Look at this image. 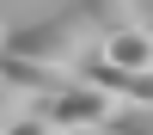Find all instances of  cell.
I'll use <instances>...</instances> for the list:
<instances>
[{
  "label": "cell",
  "mask_w": 153,
  "mask_h": 135,
  "mask_svg": "<svg viewBox=\"0 0 153 135\" xmlns=\"http://www.w3.org/2000/svg\"><path fill=\"white\" fill-rule=\"evenodd\" d=\"M0 43H6V31H0Z\"/></svg>",
  "instance_id": "4fadbf2b"
},
{
  "label": "cell",
  "mask_w": 153,
  "mask_h": 135,
  "mask_svg": "<svg viewBox=\"0 0 153 135\" xmlns=\"http://www.w3.org/2000/svg\"><path fill=\"white\" fill-rule=\"evenodd\" d=\"M31 110H43L55 129H104V123L123 110V98H117V92H104V86H92V80H74L68 92L31 98Z\"/></svg>",
  "instance_id": "7a4b0ae2"
},
{
  "label": "cell",
  "mask_w": 153,
  "mask_h": 135,
  "mask_svg": "<svg viewBox=\"0 0 153 135\" xmlns=\"http://www.w3.org/2000/svg\"><path fill=\"white\" fill-rule=\"evenodd\" d=\"M25 110H31V92H19V86H12L6 74H0V129H12V123H19Z\"/></svg>",
  "instance_id": "52a82bcc"
},
{
  "label": "cell",
  "mask_w": 153,
  "mask_h": 135,
  "mask_svg": "<svg viewBox=\"0 0 153 135\" xmlns=\"http://www.w3.org/2000/svg\"><path fill=\"white\" fill-rule=\"evenodd\" d=\"M98 135H117V129H98Z\"/></svg>",
  "instance_id": "7c38bea8"
},
{
  "label": "cell",
  "mask_w": 153,
  "mask_h": 135,
  "mask_svg": "<svg viewBox=\"0 0 153 135\" xmlns=\"http://www.w3.org/2000/svg\"><path fill=\"white\" fill-rule=\"evenodd\" d=\"M104 49L117 68H129V74H141V68H153V25H129V31H117V37H104Z\"/></svg>",
  "instance_id": "5b68a950"
},
{
  "label": "cell",
  "mask_w": 153,
  "mask_h": 135,
  "mask_svg": "<svg viewBox=\"0 0 153 135\" xmlns=\"http://www.w3.org/2000/svg\"><path fill=\"white\" fill-rule=\"evenodd\" d=\"M92 49H98L92 25L61 6V12H43V19H31V25H12L6 43H0V55H37V61H68V68H80Z\"/></svg>",
  "instance_id": "6da1fadb"
},
{
  "label": "cell",
  "mask_w": 153,
  "mask_h": 135,
  "mask_svg": "<svg viewBox=\"0 0 153 135\" xmlns=\"http://www.w3.org/2000/svg\"><path fill=\"white\" fill-rule=\"evenodd\" d=\"M68 12H80V19L92 25L98 43L117 37V31H129V25H147L141 19V0H68Z\"/></svg>",
  "instance_id": "277c9868"
},
{
  "label": "cell",
  "mask_w": 153,
  "mask_h": 135,
  "mask_svg": "<svg viewBox=\"0 0 153 135\" xmlns=\"http://www.w3.org/2000/svg\"><path fill=\"white\" fill-rule=\"evenodd\" d=\"M141 19H147V25H153V0H141Z\"/></svg>",
  "instance_id": "30bf717a"
},
{
  "label": "cell",
  "mask_w": 153,
  "mask_h": 135,
  "mask_svg": "<svg viewBox=\"0 0 153 135\" xmlns=\"http://www.w3.org/2000/svg\"><path fill=\"white\" fill-rule=\"evenodd\" d=\"M129 104H153V68H141V74H129Z\"/></svg>",
  "instance_id": "9c48e42d"
},
{
  "label": "cell",
  "mask_w": 153,
  "mask_h": 135,
  "mask_svg": "<svg viewBox=\"0 0 153 135\" xmlns=\"http://www.w3.org/2000/svg\"><path fill=\"white\" fill-rule=\"evenodd\" d=\"M55 135H98V129H55Z\"/></svg>",
  "instance_id": "8fae6325"
},
{
  "label": "cell",
  "mask_w": 153,
  "mask_h": 135,
  "mask_svg": "<svg viewBox=\"0 0 153 135\" xmlns=\"http://www.w3.org/2000/svg\"><path fill=\"white\" fill-rule=\"evenodd\" d=\"M6 135H55V123H49V117H43V110H25V117H19V123H12V129H6Z\"/></svg>",
  "instance_id": "ba28073f"
},
{
  "label": "cell",
  "mask_w": 153,
  "mask_h": 135,
  "mask_svg": "<svg viewBox=\"0 0 153 135\" xmlns=\"http://www.w3.org/2000/svg\"><path fill=\"white\" fill-rule=\"evenodd\" d=\"M0 74H6L19 92H31V98L68 92V86L80 80V68H68V61H37V55H0Z\"/></svg>",
  "instance_id": "3957f363"
},
{
  "label": "cell",
  "mask_w": 153,
  "mask_h": 135,
  "mask_svg": "<svg viewBox=\"0 0 153 135\" xmlns=\"http://www.w3.org/2000/svg\"><path fill=\"white\" fill-rule=\"evenodd\" d=\"M104 129H117V135H153V104H123Z\"/></svg>",
  "instance_id": "8992f818"
}]
</instances>
